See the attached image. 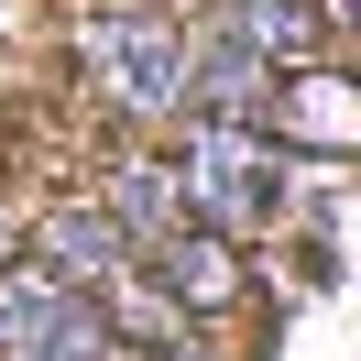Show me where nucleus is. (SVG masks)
<instances>
[{
	"label": "nucleus",
	"mask_w": 361,
	"mask_h": 361,
	"mask_svg": "<svg viewBox=\"0 0 361 361\" xmlns=\"http://www.w3.org/2000/svg\"><path fill=\"white\" fill-rule=\"evenodd\" d=\"M99 208L121 219V241H132V263H154L164 241L186 230V197H176V176H164L154 154H121L110 176H99Z\"/></svg>",
	"instance_id": "0eeeda50"
},
{
	"label": "nucleus",
	"mask_w": 361,
	"mask_h": 361,
	"mask_svg": "<svg viewBox=\"0 0 361 361\" xmlns=\"http://www.w3.org/2000/svg\"><path fill=\"white\" fill-rule=\"evenodd\" d=\"M142 274L176 295V317H208V307H230V295H241V241H219V230H197V219H186V230H176V241H164Z\"/></svg>",
	"instance_id": "6e6552de"
},
{
	"label": "nucleus",
	"mask_w": 361,
	"mask_h": 361,
	"mask_svg": "<svg viewBox=\"0 0 361 361\" xmlns=\"http://www.w3.org/2000/svg\"><path fill=\"white\" fill-rule=\"evenodd\" d=\"M33 263L66 274L77 295H99V285L132 274V241H121V219H110L99 197H66V208H44V230H33Z\"/></svg>",
	"instance_id": "39448f33"
},
{
	"label": "nucleus",
	"mask_w": 361,
	"mask_h": 361,
	"mask_svg": "<svg viewBox=\"0 0 361 361\" xmlns=\"http://www.w3.org/2000/svg\"><path fill=\"white\" fill-rule=\"evenodd\" d=\"M77 66H88L99 110L132 121V132H176L186 121V23L142 11V0H110L77 23Z\"/></svg>",
	"instance_id": "f03ea898"
},
{
	"label": "nucleus",
	"mask_w": 361,
	"mask_h": 361,
	"mask_svg": "<svg viewBox=\"0 0 361 361\" xmlns=\"http://www.w3.org/2000/svg\"><path fill=\"white\" fill-rule=\"evenodd\" d=\"M164 176H176L186 219L219 230V241H263L274 208H285V154H274L263 121H176Z\"/></svg>",
	"instance_id": "f257e3e1"
},
{
	"label": "nucleus",
	"mask_w": 361,
	"mask_h": 361,
	"mask_svg": "<svg viewBox=\"0 0 361 361\" xmlns=\"http://www.w3.org/2000/svg\"><path fill=\"white\" fill-rule=\"evenodd\" d=\"M208 23H219L241 55H263L274 77H285V66H329V23H317V0H219Z\"/></svg>",
	"instance_id": "423d86ee"
},
{
	"label": "nucleus",
	"mask_w": 361,
	"mask_h": 361,
	"mask_svg": "<svg viewBox=\"0 0 361 361\" xmlns=\"http://www.w3.org/2000/svg\"><path fill=\"white\" fill-rule=\"evenodd\" d=\"M0 361H132L99 317V295H77L44 263H0Z\"/></svg>",
	"instance_id": "7ed1b4c3"
},
{
	"label": "nucleus",
	"mask_w": 361,
	"mask_h": 361,
	"mask_svg": "<svg viewBox=\"0 0 361 361\" xmlns=\"http://www.w3.org/2000/svg\"><path fill=\"white\" fill-rule=\"evenodd\" d=\"M263 132H274V154H317V164H339L361 142V88L339 66H285L274 77V99H263Z\"/></svg>",
	"instance_id": "20e7f679"
}]
</instances>
